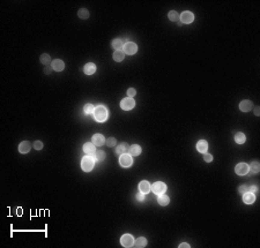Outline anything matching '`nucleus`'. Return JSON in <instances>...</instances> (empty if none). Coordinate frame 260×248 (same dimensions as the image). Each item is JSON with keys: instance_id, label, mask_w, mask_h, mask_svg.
<instances>
[{"instance_id": "37", "label": "nucleus", "mask_w": 260, "mask_h": 248, "mask_svg": "<svg viewBox=\"0 0 260 248\" xmlns=\"http://www.w3.org/2000/svg\"><path fill=\"white\" fill-rule=\"evenodd\" d=\"M143 199H145V196H143V193L139 192V193L136 194V200H138V201H143Z\"/></svg>"}, {"instance_id": "8", "label": "nucleus", "mask_w": 260, "mask_h": 248, "mask_svg": "<svg viewBox=\"0 0 260 248\" xmlns=\"http://www.w3.org/2000/svg\"><path fill=\"white\" fill-rule=\"evenodd\" d=\"M120 242L124 247H132L134 243V239L131 234H124L120 239Z\"/></svg>"}, {"instance_id": "11", "label": "nucleus", "mask_w": 260, "mask_h": 248, "mask_svg": "<svg viewBox=\"0 0 260 248\" xmlns=\"http://www.w3.org/2000/svg\"><path fill=\"white\" fill-rule=\"evenodd\" d=\"M253 107V104L251 101H243V102H240L239 104V109L243 111V112H249V111H251Z\"/></svg>"}, {"instance_id": "14", "label": "nucleus", "mask_w": 260, "mask_h": 248, "mask_svg": "<svg viewBox=\"0 0 260 248\" xmlns=\"http://www.w3.org/2000/svg\"><path fill=\"white\" fill-rule=\"evenodd\" d=\"M139 189H140L141 193L146 194V193H149V191L152 189V187H150L148 181L143 180V181H141L140 184H139Z\"/></svg>"}, {"instance_id": "25", "label": "nucleus", "mask_w": 260, "mask_h": 248, "mask_svg": "<svg viewBox=\"0 0 260 248\" xmlns=\"http://www.w3.org/2000/svg\"><path fill=\"white\" fill-rule=\"evenodd\" d=\"M245 134H243V133H237L236 134V136H235V141H236V143H238V144H243L244 142H245Z\"/></svg>"}, {"instance_id": "20", "label": "nucleus", "mask_w": 260, "mask_h": 248, "mask_svg": "<svg viewBox=\"0 0 260 248\" xmlns=\"http://www.w3.org/2000/svg\"><path fill=\"white\" fill-rule=\"evenodd\" d=\"M130 151V147L127 143H121L117 147V153H119V155H124V153H127V152Z\"/></svg>"}, {"instance_id": "19", "label": "nucleus", "mask_w": 260, "mask_h": 248, "mask_svg": "<svg viewBox=\"0 0 260 248\" xmlns=\"http://www.w3.org/2000/svg\"><path fill=\"white\" fill-rule=\"evenodd\" d=\"M146 245H147V240H146V238H143V237H140V238H138L133 243V247H136V248H142V247H146Z\"/></svg>"}, {"instance_id": "9", "label": "nucleus", "mask_w": 260, "mask_h": 248, "mask_svg": "<svg viewBox=\"0 0 260 248\" xmlns=\"http://www.w3.org/2000/svg\"><path fill=\"white\" fill-rule=\"evenodd\" d=\"M92 143L95 145H97V147H101V145H103L105 143V138L104 136L102 135V134H95L92 138Z\"/></svg>"}, {"instance_id": "27", "label": "nucleus", "mask_w": 260, "mask_h": 248, "mask_svg": "<svg viewBox=\"0 0 260 248\" xmlns=\"http://www.w3.org/2000/svg\"><path fill=\"white\" fill-rule=\"evenodd\" d=\"M77 15H79V17H80V19L86 20V19H88V17H89V12H88L87 9H84V8H81V9L77 12Z\"/></svg>"}, {"instance_id": "29", "label": "nucleus", "mask_w": 260, "mask_h": 248, "mask_svg": "<svg viewBox=\"0 0 260 248\" xmlns=\"http://www.w3.org/2000/svg\"><path fill=\"white\" fill-rule=\"evenodd\" d=\"M105 158V152L102 151V150H99V151L95 152V159L96 160H103Z\"/></svg>"}, {"instance_id": "7", "label": "nucleus", "mask_w": 260, "mask_h": 248, "mask_svg": "<svg viewBox=\"0 0 260 248\" xmlns=\"http://www.w3.org/2000/svg\"><path fill=\"white\" fill-rule=\"evenodd\" d=\"M249 170H250V167H249V165L245 164V163H239V164H237L236 167H235V171H236V173H237L238 175H245L246 173L249 172Z\"/></svg>"}, {"instance_id": "39", "label": "nucleus", "mask_w": 260, "mask_h": 248, "mask_svg": "<svg viewBox=\"0 0 260 248\" xmlns=\"http://www.w3.org/2000/svg\"><path fill=\"white\" fill-rule=\"evenodd\" d=\"M254 114H255V116H259L260 114V107L259 106H257V107L254 109Z\"/></svg>"}, {"instance_id": "5", "label": "nucleus", "mask_w": 260, "mask_h": 248, "mask_svg": "<svg viewBox=\"0 0 260 248\" xmlns=\"http://www.w3.org/2000/svg\"><path fill=\"white\" fill-rule=\"evenodd\" d=\"M133 163V159H132V156L131 155H127V153H124V155H120L119 158V164L124 167H128V166L132 165Z\"/></svg>"}, {"instance_id": "38", "label": "nucleus", "mask_w": 260, "mask_h": 248, "mask_svg": "<svg viewBox=\"0 0 260 248\" xmlns=\"http://www.w3.org/2000/svg\"><path fill=\"white\" fill-rule=\"evenodd\" d=\"M258 189H257V186H252V187H249V192H251V193H255Z\"/></svg>"}, {"instance_id": "3", "label": "nucleus", "mask_w": 260, "mask_h": 248, "mask_svg": "<svg viewBox=\"0 0 260 248\" xmlns=\"http://www.w3.org/2000/svg\"><path fill=\"white\" fill-rule=\"evenodd\" d=\"M134 105H135V102H134V99L132 97H127V98H124L123 101H121V103H120V106H121V109L125 111H128V110H132L134 107Z\"/></svg>"}, {"instance_id": "12", "label": "nucleus", "mask_w": 260, "mask_h": 248, "mask_svg": "<svg viewBox=\"0 0 260 248\" xmlns=\"http://www.w3.org/2000/svg\"><path fill=\"white\" fill-rule=\"evenodd\" d=\"M96 145L94 144V143H84L83 145V151L87 153V155H94L95 152H96V148H95Z\"/></svg>"}, {"instance_id": "10", "label": "nucleus", "mask_w": 260, "mask_h": 248, "mask_svg": "<svg viewBox=\"0 0 260 248\" xmlns=\"http://www.w3.org/2000/svg\"><path fill=\"white\" fill-rule=\"evenodd\" d=\"M180 20H182L183 23L189 24V23H191L192 21L194 20V15L191 13V12H184V13L180 15Z\"/></svg>"}, {"instance_id": "23", "label": "nucleus", "mask_w": 260, "mask_h": 248, "mask_svg": "<svg viewBox=\"0 0 260 248\" xmlns=\"http://www.w3.org/2000/svg\"><path fill=\"white\" fill-rule=\"evenodd\" d=\"M111 45H112V48H116V50L118 51V50H120V48H124V42L121 41L120 38H117V39H114V41H112V43H111Z\"/></svg>"}, {"instance_id": "34", "label": "nucleus", "mask_w": 260, "mask_h": 248, "mask_svg": "<svg viewBox=\"0 0 260 248\" xmlns=\"http://www.w3.org/2000/svg\"><path fill=\"white\" fill-rule=\"evenodd\" d=\"M34 148H35L36 150H41L43 148V143L41 141H36L35 143H34Z\"/></svg>"}, {"instance_id": "16", "label": "nucleus", "mask_w": 260, "mask_h": 248, "mask_svg": "<svg viewBox=\"0 0 260 248\" xmlns=\"http://www.w3.org/2000/svg\"><path fill=\"white\" fill-rule=\"evenodd\" d=\"M65 67V64H64L63 60H59V59H56L52 62V69H55L57 72H61Z\"/></svg>"}, {"instance_id": "30", "label": "nucleus", "mask_w": 260, "mask_h": 248, "mask_svg": "<svg viewBox=\"0 0 260 248\" xmlns=\"http://www.w3.org/2000/svg\"><path fill=\"white\" fill-rule=\"evenodd\" d=\"M50 60H51V58H50L49 54L44 53V54L41 55V62H42V64H44V65H49Z\"/></svg>"}, {"instance_id": "35", "label": "nucleus", "mask_w": 260, "mask_h": 248, "mask_svg": "<svg viewBox=\"0 0 260 248\" xmlns=\"http://www.w3.org/2000/svg\"><path fill=\"white\" fill-rule=\"evenodd\" d=\"M204 159H205V162L209 163V162H211V160H213V156H211V153H205V155H204Z\"/></svg>"}, {"instance_id": "26", "label": "nucleus", "mask_w": 260, "mask_h": 248, "mask_svg": "<svg viewBox=\"0 0 260 248\" xmlns=\"http://www.w3.org/2000/svg\"><path fill=\"white\" fill-rule=\"evenodd\" d=\"M168 16H169V20L174 21V22H178L179 19H180V16L178 15V13H177L176 11H171V12L168 14Z\"/></svg>"}, {"instance_id": "15", "label": "nucleus", "mask_w": 260, "mask_h": 248, "mask_svg": "<svg viewBox=\"0 0 260 248\" xmlns=\"http://www.w3.org/2000/svg\"><path fill=\"white\" fill-rule=\"evenodd\" d=\"M244 196H243V201H244V203L246 204H251L254 202L255 200V196H254V194L251 193V192H246L245 194H243Z\"/></svg>"}, {"instance_id": "32", "label": "nucleus", "mask_w": 260, "mask_h": 248, "mask_svg": "<svg viewBox=\"0 0 260 248\" xmlns=\"http://www.w3.org/2000/svg\"><path fill=\"white\" fill-rule=\"evenodd\" d=\"M105 143H106V145L110 147V148H111V147H114V145H116V138H109L108 140H105Z\"/></svg>"}, {"instance_id": "18", "label": "nucleus", "mask_w": 260, "mask_h": 248, "mask_svg": "<svg viewBox=\"0 0 260 248\" xmlns=\"http://www.w3.org/2000/svg\"><path fill=\"white\" fill-rule=\"evenodd\" d=\"M207 149H208V143H207L205 140H201V141H199V142H198L197 150L199 152H202V153H205V152L207 151Z\"/></svg>"}, {"instance_id": "6", "label": "nucleus", "mask_w": 260, "mask_h": 248, "mask_svg": "<svg viewBox=\"0 0 260 248\" xmlns=\"http://www.w3.org/2000/svg\"><path fill=\"white\" fill-rule=\"evenodd\" d=\"M152 191H153L155 194H157V195H161V194H163L167 191V186H165L163 182L158 181V182H155L154 185L152 186Z\"/></svg>"}, {"instance_id": "33", "label": "nucleus", "mask_w": 260, "mask_h": 248, "mask_svg": "<svg viewBox=\"0 0 260 248\" xmlns=\"http://www.w3.org/2000/svg\"><path fill=\"white\" fill-rule=\"evenodd\" d=\"M238 191L240 194H245L246 192H249V187L246 186V185H242V186L238 187Z\"/></svg>"}, {"instance_id": "21", "label": "nucleus", "mask_w": 260, "mask_h": 248, "mask_svg": "<svg viewBox=\"0 0 260 248\" xmlns=\"http://www.w3.org/2000/svg\"><path fill=\"white\" fill-rule=\"evenodd\" d=\"M157 202H158L160 206H168L169 202H170V199H169L167 195L161 194V195L158 196V199H157Z\"/></svg>"}, {"instance_id": "1", "label": "nucleus", "mask_w": 260, "mask_h": 248, "mask_svg": "<svg viewBox=\"0 0 260 248\" xmlns=\"http://www.w3.org/2000/svg\"><path fill=\"white\" fill-rule=\"evenodd\" d=\"M94 117L96 119V121L103 122L108 118V111H106L104 106H96L95 110H94Z\"/></svg>"}, {"instance_id": "17", "label": "nucleus", "mask_w": 260, "mask_h": 248, "mask_svg": "<svg viewBox=\"0 0 260 248\" xmlns=\"http://www.w3.org/2000/svg\"><path fill=\"white\" fill-rule=\"evenodd\" d=\"M30 143H29L28 141H23L22 143H20L19 145V151L21 152V153H27V152L30 151Z\"/></svg>"}, {"instance_id": "24", "label": "nucleus", "mask_w": 260, "mask_h": 248, "mask_svg": "<svg viewBox=\"0 0 260 248\" xmlns=\"http://www.w3.org/2000/svg\"><path fill=\"white\" fill-rule=\"evenodd\" d=\"M124 57H125V53H124V51H114V53H113V60H116V61H121V60H124Z\"/></svg>"}, {"instance_id": "36", "label": "nucleus", "mask_w": 260, "mask_h": 248, "mask_svg": "<svg viewBox=\"0 0 260 248\" xmlns=\"http://www.w3.org/2000/svg\"><path fill=\"white\" fill-rule=\"evenodd\" d=\"M135 89L134 88H130V89L127 90V95H128V97H133L134 95H135Z\"/></svg>"}, {"instance_id": "28", "label": "nucleus", "mask_w": 260, "mask_h": 248, "mask_svg": "<svg viewBox=\"0 0 260 248\" xmlns=\"http://www.w3.org/2000/svg\"><path fill=\"white\" fill-rule=\"evenodd\" d=\"M94 110H95V107L92 106V104H87V105H84V113L86 114H92V113H94Z\"/></svg>"}, {"instance_id": "13", "label": "nucleus", "mask_w": 260, "mask_h": 248, "mask_svg": "<svg viewBox=\"0 0 260 248\" xmlns=\"http://www.w3.org/2000/svg\"><path fill=\"white\" fill-rule=\"evenodd\" d=\"M83 70L87 75H92V74H94V73L96 72V66H95L92 62H88V64L84 65Z\"/></svg>"}, {"instance_id": "31", "label": "nucleus", "mask_w": 260, "mask_h": 248, "mask_svg": "<svg viewBox=\"0 0 260 248\" xmlns=\"http://www.w3.org/2000/svg\"><path fill=\"white\" fill-rule=\"evenodd\" d=\"M251 171L254 173H257L260 171V164L258 162H253L252 164H251Z\"/></svg>"}, {"instance_id": "4", "label": "nucleus", "mask_w": 260, "mask_h": 248, "mask_svg": "<svg viewBox=\"0 0 260 248\" xmlns=\"http://www.w3.org/2000/svg\"><path fill=\"white\" fill-rule=\"evenodd\" d=\"M123 50H124V53L125 54H134L136 51H138V48H136V44L135 43H133V42H128V43H126L125 45H124V48H123Z\"/></svg>"}, {"instance_id": "2", "label": "nucleus", "mask_w": 260, "mask_h": 248, "mask_svg": "<svg viewBox=\"0 0 260 248\" xmlns=\"http://www.w3.org/2000/svg\"><path fill=\"white\" fill-rule=\"evenodd\" d=\"M94 158H92V156H86L82 158V162H81V167H82V170L86 171V172H89V171H92V167H94Z\"/></svg>"}, {"instance_id": "22", "label": "nucleus", "mask_w": 260, "mask_h": 248, "mask_svg": "<svg viewBox=\"0 0 260 248\" xmlns=\"http://www.w3.org/2000/svg\"><path fill=\"white\" fill-rule=\"evenodd\" d=\"M130 153H131V156H138V155H140L141 152V148L140 145L138 144H133L131 148H130Z\"/></svg>"}, {"instance_id": "40", "label": "nucleus", "mask_w": 260, "mask_h": 248, "mask_svg": "<svg viewBox=\"0 0 260 248\" xmlns=\"http://www.w3.org/2000/svg\"><path fill=\"white\" fill-rule=\"evenodd\" d=\"M179 247L180 248H184V247L189 248L190 247V245H189V243H186V242H184V243H182V245H179Z\"/></svg>"}]
</instances>
